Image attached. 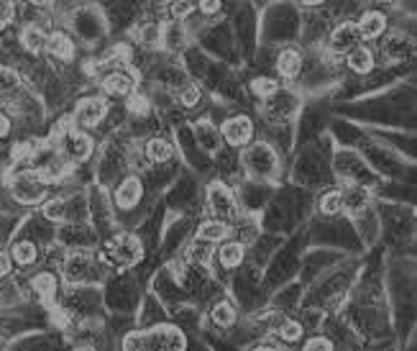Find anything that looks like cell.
<instances>
[{"mask_svg":"<svg viewBox=\"0 0 417 351\" xmlns=\"http://www.w3.org/2000/svg\"><path fill=\"white\" fill-rule=\"evenodd\" d=\"M187 341H184V334H182L180 328L174 326H157L151 328V331H136V334H128L123 338V349L128 351H136V349H149V351H157V349H184Z\"/></svg>","mask_w":417,"mask_h":351,"instance_id":"6da1fadb","label":"cell"},{"mask_svg":"<svg viewBox=\"0 0 417 351\" xmlns=\"http://www.w3.org/2000/svg\"><path fill=\"white\" fill-rule=\"evenodd\" d=\"M10 192H13V198H16L18 203L31 205V203L44 198L47 185H44V177L36 175V172H18V175L13 177V182H10Z\"/></svg>","mask_w":417,"mask_h":351,"instance_id":"7a4b0ae2","label":"cell"},{"mask_svg":"<svg viewBox=\"0 0 417 351\" xmlns=\"http://www.w3.org/2000/svg\"><path fill=\"white\" fill-rule=\"evenodd\" d=\"M244 164L253 177H269L276 169V154L267 144H253L244 152Z\"/></svg>","mask_w":417,"mask_h":351,"instance_id":"3957f363","label":"cell"},{"mask_svg":"<svg viewBox=\"0 0 417 351\" xmlns=\"http://www.w3.org/2000/svg\"><path fill=\"white\" fill-rule=\"evenodd\" d=\"M207 203H210V210L215 213L218 221L236 218V200L230 198V192L226 185H221V182L210 185V190H207Z\"/></svg>","mask_w":417,"mask_h":351,"instance_id":"277c9868","label":"cell"},{"mask_svg":"<svg viewBox=\"0 0 417 351\" xmlns=\"http://www.w3.org/2000/svg\"><path fill=\"white\" fill-rule=\"evenodd\" d=\"M105 113H108V103H105L102 98H85V100L77 105L74 118H77L79 126H97V123L105 118Z\"/></svg>","mask_w":417,"mask_h":351,"instance_id":"5b68a950","label":"cell"},{"mask_svg":"<svg viewBox=\"0 0 417 351\" xmlns=\"http://www.w3.org/2000/svg\"><path fill=\"white\" fill-rule=\"evenodd\" d=\"M251 120L246 118V116H236V118L226 120V126H223V139L228 141L230 146H244L249 139H251Z\"/></svg>","mask_w":417,"mask_h":351,"instance_id":"8992f818","label":"cell"},{"mask_svg":"<svg viewBox=\"0 0 417 351\" xmlns=\"http://www.w3.org/2000/svg\"><path fill=\"white\" fill-rule=\"evenodd\" d=\"M102 88H105V93H111V95L116 98H126L134 93L136 80H134V75L126 72V70H116V72H111L102 80Z\"/></svg>","mask_w":417,"mask_h":351,"instance_id":"52a82bcc","label":"cell"},{"mask_svg":"<svg viewBox=\"0 0 417 351\" xmlns=\"http://www.w3.org/2000/svg\"><path fill=\"white\" fill-rule=\"evenodd\" d=\"M359 39H361V33H359V29H356L354 24H340L331 36V49L336 54L351 52V49L359 44Z\"/></svg>","mask_w":417,"mask_h":351,"instance_id":"ba28073f","label":"cell"},{"mask_svg":"<svg viewBox=\"0 0 417 351\" xmlns=\"http://www.w3.org/2000/svg\"><path fill=\"white\" fill-rule=\"evenodd\" d=\"M139 200H141V182H139V177L123 180V182L118 185V190H116V205L128 210V208H134Z\"/></svg>","mask_w":417,"mask_h":351,"instance_id":"9c48e42d","label":"cell"},{"mask_svg":"<svg viewBox=\"0 0 417 351\" xmlns=\"http://www.w3.org/2000/svg\"><path fill=\"white\" fill-rule=\"evenodd\" d=\"M195 139L197 144L203 146V152H218L223 146V136L221 131L213 126V123H207V120H203V123H197L195 126Z\"/></svg>","mask_w":417,"mask_h":351,"instance_id":"30bf717a","label":"cell"},{"mask_svg":"<svg viewBox=\"0 0 417 351\" xmlns=\"http://www.w3.org/2000/svg\"><path fill=\"white\" fill-rule=\"evenodd\" d=\"M113 256L118 264H134L139 256H141V247L134 236H118L116 244H113Z\"/></svg>","mask_w":417,"mask_h":351,"instance_id":"8fae6325","label":"cell"},{"mask_svg":"<svg viewBox=\"0 0 417 351\" xmlns=\"http://www.w3.org/2000/svg\"><path fill=\"white\" fill-rule=\"evenodd\" d=\"M294 108H297V100L290 95V93H272V95L267 98V113L269 116H276V118H287L290 113H294Z\"/></svg>","mask_w":417,"mask_h":351,"instance_id":"7c38bea8","label":"cell"},{"mask_svg":"<svg viewBox=\"0 0 417 351\" xmlns=\"http://www.w3.org/2000/svg\"><path fill=\"white\" fill-rule=\"evenodd\" d=\"M67 152L74 162H85L93 154V141L82 131H70L67 136Z\"/></svg>","mask_w":417,"mask_h":351,"instance_id":"4fadbf2b","label":"cell"},{"mask_svg":"<svg viewBox=\"0 0 417 351\" xmlns=\"http://www.w3.org/2000/svg\"><path fill=\"white\" fill-rule=\"evenodd\" d=\"M384 26H386V18L384 13H379V10H369V13H363L361 21H359V33L361 36H366V39H377L379 33L384 31Z\"/></svg>","mask_w":417,"mask_h":351,"instance_id":"5bb4252c","label":"cell"},{"mask_svg":"<svg viewBox=\"0 0 417 351\" xmlns=\"http://www.w3.org/2000/svg\"><path fill=\"white\" fill-rule=\"evenodd\" d=\"M276 70L282 77H297L302 70V56L297 49H284L282 54L276 56Z\"/></svg>","mask_w":417,"mask_h":351,"instance_id":"9a60e30c","label":"cell"},{"mask_svg":"<svg viewBox=\"0 0 417 351\" xmlns=\"http://www.w3.org/2000/svg\"><path fill=\"white\" fill-rule=\"evenodd\" d=\"M47 49L52 52V56H56V59H72V54H74V44H72L70 36L62 31H56L49 36Z\"/></svg>","mask_w":417,"mask_h":351,"instance_id":"2e32d148","label":"cell"},{"mask_svg":"<svg viewBox=\"0 0 417 351\" xmlns=\"http://www.w3.org/2000/svg\"><path fill=\"white\" fill-rule=\"evenodd\" d=\"M348 67L359 75H366L371 72V67H374V54H371L369 49L363 47H354L351 49V54H348Z\"/></svg>","mask_w":417,"mask_h":351,"instance_id":"e0dca14e","label":"cell"},{"mask_svg":"<svg viewBox=\"0 0 417 351\" xmlns=\"http://www.w3.org/2000/svg\"><path fill=\"white\" fill-rule=\"evenodd\" d=\"M67 274H70L72 279H90V277H95L93 264H90V259H87V256H82V254L70 256V259H67Z\"/></svg>","mask_w":417,"mask_h":351,"instance_id":"ac0fdd59","label":"cell"},{"mask_svg":"<svg viewBox=\"0 0 417 351\" xmlns=\"http://www.w3.org/2000/svg\"><path fill=\"white\" fill-rule=\"evenodd\" d=\"M226 236H228V226L223 221H207L197 228V239L203 241H223Z\"/></svg>","mask_w":417,"mask_h":351,"instance_id":"d6986e66","label":"cell"},{"mask_svg":"<svg viewBox=\"0 0 417 351\" xmlns=\"http://www.w3.org/2000/svg\"><path fill=\"white\" fill-rule=\"evenodd\" d=\"M21 44H24L31 54H39L41 49L47 47V36L41 33V29H36V26H29V29H24V33H21Z\"/></svg>","mask_w":417,"mask_h":351,"instance_id":"ffe728a7","label":"cell"},{"mask_svg":"<svg viewBox=\"0 0 417 351\" xmlns=\"http://www.w3.org/2000/svg\"><path fill=\"white\" fill-rule=\"evenodd\" d=\"M172 144L169 141H164V139H151L149 144H146V157H149L151 162H166L172 159Z\"/></svg>","mask_w":417,"mask_h":351,"instance_id":"44dd1931","label":"cell"},{"mask_svg":"<svg viewBox=\"0 0 417 351\" xmlns=\"http://www.w3.org/2000/svg\"><path fill=\"white\" fill-rule=\"evenodd\" d=\"M162 41H164L169 49L180 52V49L184 47V29H182L180 24H169L166 29H162Z\"/></svg>","mask_w":417,"mask_h":351,"instance_id":"7402d4cb","label":"cell"},{"mask_svg":"<svg viewBox=\"0 0 417 351\" xmlns=\"http://www.w3.org/2000/svg\"><path fill=\"white\" fill-rule=\"evenodd\" d=\"M244 262V247L241 244H226V247L221 249V264L223 267H228V270H233V267H238V264Z\"/></svg>","mask_w":417,"mask_h":351,"instance_id":"603a6c76","label":"cell"},{"mask_svg":"<svg viewBox=\"0 0 417 351\" xmlns=\"http://www.w3.org/2000/svg\"><path fill=\"white\" fill-rule=\"evenodd\" d=\"M33 290H36L44 300H49V297L56 292V277L49 274V272H41V274H36V279H33Z\"/></svg>","mask_w":417,"mask_h":351,"instance_id":"cb8c5ba5","label":"cell"},{"mask_svg":"<svg viewBox=\"0 0 417 351\" xmlns=\"http://www.w3.org/2000/svg\"><path fill=\"white\" fill-rule=\"evenodd\" d=\"M213 320L218 326H230L236 320V308L228 303V300H221V303L213 305Z\"/></svg>","mask_w":417,"mask_h":351,"instance_id":"d4e9b609","label":"cell"},{"mask_svg":"<svg viewBox=\"0 0 417 351\" xmlns=\"http://www.w3.org/2000/svg\"><path fill=\"white\" fill-rule=\"evenodd\" d=\"M36 256H39V249H36V244H31V241H21V244L13 247V259H16L18 264H31L36 262Z\"/></svg>","mask_w":417,"mask_h":351,"instance_id":"484cf974","label":"cell"},{"mask_svg":"<svg viewBox=\"0 0 417 351\" xmlns=\"http://www.w3.org/2000/svg\"><path fill=\"white\" fill-rule=\"evenodd\" d=\"M340 198H343V205L351 208V210H359V208H363V203H366V190L363 187H348V190L340 192Z\"/></svg>","mask_w":417,"mask_h":351,"instance_id":"4316f807","label":"cell"},{"mask_svg":"<svg viewBox=\"0 0 417 351\" xmlns=\"http://www.w3.org/2000/svg\"><path fill=\"white\" fill-rule=\"evenodd\" d=\"M340 208H343V198H340V192L338 190L325 192L323 200H320V210H323L325 216H333V213H338Z\"/></svg>","mask_w":417,"mask_h":351,"instance_id":"83f0119b","label":"cell"},{"mask_svg":"<svg viewBox=\"0 0 417 351\" xmlns=\"http://www.w3.org/2000/svg\"><path fill=\"white\" fill-rule=\"evenodd\" d=\"M251 90L259 98H269L272 93L279 90V85H276V80H272V77H256V80L251 82Z\"/></svg>","mask_w":417,"mask_h":351,"instance_id":"f1b7e54d","label":"cell"},{"mask_svg":"<svg viewBox=\"0 0 417 351\" xmlns=\"http://www.w3.org/2000/svg\"><path fill=\"white\" fill-rule=\"evenodd\" d=\"M44 216L52 218V221H62L67 216V200H49L47 208H44Z\"/></svg>","mask_w":417,"mask_h":351,"instance_id":"f546056e","label":"cell"},{"mask_svg":"<svg viewBox=\"0 0 417 351\" xmlns=\"http://www.w3.org/2000/svg\"><path fill=\"white\" fill-rule=\"evenodd\" d=\"M18 88V75L8 67H0V93H10Z\"/></svg>","mask_w":417,"mask_h":351,"instance_id":"4dcf8cb0","label":"cell"},{"mask_svg":"<svg viewBox=\"0 0 417 351\" xmlns=\"http://www.w3.org/2000/svg\"><path fill=\"white\" fill-rule=\"evenodd\" d=\"M187 256L189 259H192V262H207V259H210V249H207V241H197V244H192V247H189V251H187Z\"/></svg>","mask_w":417,"mask_h":351,"instance_id":"1f68e13d","label":"cell"},{"mask_svg":"<svg viewBox=\"0 0 417 351\" xmlns=\"http://www.w3.org/2000/svg\"><path fill=\"white\" fill-rule=\"evenodd\" d=\"M197 100H200V88H197V85H189V88H184L180 93V103L184 105V108H192Z\"/></svg>","mask_w":417,"mask_h":351,"instance_id":"d6a6232c","label":"cell"},{"mask_svg":"<svg viewBox=\"0 0 417 351\" xmlns=\"http://www.w3.org/2000/svg\"><path fill=\"white\" fill-rule=\"evenodd\" d=\"M128 111L139 113V116H146V113H149V100H146L143 95H131V100H128Z\"/></svg>","mask_w":417,"mask_h":351,"instance_id":"836d02e7","label":"cell"},{"mask_svg":"<svg viewBox=\"0 0 417 351\" xmlns=\"http://www.w3.org/2000/svg\"><path fill=\"white\" fill-rule=\"evenodd\" d=\"M279 334H282V338H287V341H294V338H299V334H302V326L294 323V320H287V323H282Z\"/></svg>","mask_w":417,"mask_h":351,"instance_id":"e575fe53","label":"cell"},{"mask_svg":"<svg viewBox=\"0 0 417 351\" xmlns=\"http://www.w3.org/2000/svg\"><path fill=\"white\" fill-rule=\"evenodd\" d=\"M189 10H192V3H189V0H174V3H172V16L174 18L187 16Z\"/></svg>","mask_w":417,"mask_h":351,"instance_id":"d590c367","label":"cell"},{"mask_svg":"<svg viewBox=\"0 0 417 351\" xmlns=\"http://www.w3.org/2000/svg\"><path fill=\"white\" fill-rule=\"evenodd\" d=\"M200 10L203 13H215V10H221V0H200Z\"/></svg>","mask_w":417,"mask_h":351,"instance_id":"8d00e7d4","label":"cell"},{"mask_svg":"<svg viewBox=\"0 0 417 351\" xmlns=\"http://www.w3.org/2000/svg\"><path fill=\"white\" fill-rule=\"evenodd\" d=\"M307 349H333V343L328 338H313L307 341Z\"/></svg>","mask_w":417,"mask_h":351,"instance_id":"74e56055","label":"cell"},{"mask_svg":"<svg viewBox=\"0 0 417 351\" xmlns=\"http://www.w3.org/2000/svg\"><path fill=\"white\" fill-rule=\"evenodd\" d=\"M10 131V120H8V116H3V113H0V139H3V136L8 134Z\"/></svg>","mask_w":417,"mask_h":351,"instance_id":"f35d334b","label":"cell"},{"mask_svg":"<svg viewBox=\"0 0 417 351\" xmlns=\"http://www.w3.org/2000/svg\"><path fill=\"white\" fill-rule=\"evenodd\" d=\"M10 272V264H8V259H6V256L0 254V277H3V274H8Z\"/></svg>","mask_w":417,"mask_h":351,"instance_id":"ab89813d","label":"cell"},{"mask_svg":"<svg viewBox=\"0 0 417 351\" xmlns=\"http://www.w3.org/2000/svg\"><path fill=\"white\" fill-rule=\"evenodd\" d=\"M302 6H307V8H315V6H323L325 0H299Z\"/></svg>","mask_w":417,"mask_h":351,"instance_id":"60d3db41","label":"cell"},{"mask_svg":"<svg viewBox=\"0 0 417 351\" xmlns=\"http://www.w3.org/2000/svg\"><path fill=\"white\" fill-rule=\"evenodd\" d=\"M31 3H33V6H39V8H49L54 0H31Z\"/></svg>","mask_w":417,"mask_h":351,"instance_id":"b9f144b4","label":"cell"}]
</instances>
